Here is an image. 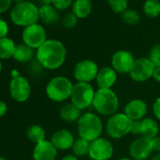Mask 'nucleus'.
Listing matches in <instances>:
<instances>
[{"label":"nucleus","instance_id":"27","mask_svg":"<svg viewBox=\"0 0 160 160\" xmlns=\"http://www.w3.org/2000/svg\"><path fill=\"white\" fill-rule=\"evenodd\" d=\"M143 12L150 18L160 16V2L159 1H145L143 5Z\"/></svg>","mask_w":160,"mask_h":160},{"label":"nucleus","instance_id":"5","mask_svg":"<svg viewBox=\"0 0 160 160\" xmlns=\"http://www.w3.org/2000/svg\"><path fill=\"white\" fill-rule=\"evenodd\" d=\"M73 84L65 75H58L51 78L45 87L47 97L56 103H62L71 98Z\"/></svg>","mask_w":160,"mask_h":160},{"label":"nucleus","instance_id":"1","mask_svg":"<svg viewBox=\"0 0 160 160\" xmlns=\"http://www.w3.org/2000/svg\"><path fill=\"white\" fill-rule=\"evenodd\" d=\"M35 57L44 69L57 70L65 63L67 49L62 42L56 39H47V41L36 50Z\"/></svg>","mask_w":160,"mask_h":160},{"label":"nucleus","instance_id":"17","mask_svg":"<svg viewBox=\"0 0 160 160\" xmlns=\"http://www.w3.org/2000/svg\"><path fill=\"white\" fill-rule=\"evenodd\" d=\"M50 141L58 150L67 151L72 149L75 138L73 134L68 129H58L53 133Z\"/></svg>","mask_w":160,"mask_h":160},{"label":"nucleus","instance_id":"19","mask_svg":"<svg viewBox=\"0 0 160 160\" xmlns=\"http://www.w3.org/2000/svg\"><path fill=\"white\" fill-rule=\"evenodd\" d=\"M160 134L158 122L152 118H144L140 121V133L139 136L152 139Z\"/></svg>","mask_w":160,"mask_h":160},{"label":"nucleus","instance_id":"30","mask_svg":"<svg viewBox=\"0 0 160 160\" xmlns=\"http://www.w3.org/2000/svg\"><path fill=\"white\" fill-rule=\"evenodd\" d=\"M77 23H78V18L72 12L66 13L62 18V26L66 29H72L75 28Z\"/></svg>","mask_w":160,"mask_h":160},{"label":"nucleus","instance_id":"49","mask_svg":"<svg viewBox=\"0 0 160 160\" xmlns=\"http://www.w3.org/2000/svg\"><path fill=\"white\" fill-rule=\"evenodd\" d=\"M146 1H159V0H146Z\"/></svg>","mask_w":160,"mask_h":160},{"label":"nucleus","instance_id":"24","mask_svg":"<svg viewBox=\"0 0 160 160\" xmlns=\"http://www.w3.org/2000/svg\"><path fill=\"white\" fill-rule=\"evenodd\" d=\"M16 44L11 38L5 37L0 39V59H9L13 58Z\"/></svg>","mask_w":160,"mask_h":160},{"label":"nucleus","instance_id":"12","mask_svg":"<svg viewBox=\"0 0 160 160\" xmlns=\"http://www.w3.org/2000/svg\"><path fill=\"white\" fill-rule=\"evenodd\" d=\"M9 91L12 98L18 103L27 102L31 95L30 83L28 78L22 75L11 80Z\"/></svg>","mask_w":160,"mask_h":160},{"label":"nucleus","instance_id":"10","mask_svg":"<svg viewBox=\"0 0 160 160\" xmlns=\"http://www.w3.org/2000/svg\"><path fill=\"white\" fill-rule=\"evenodd\" d=\"M22 39L25 44L37 50L47 41V33L45 28L37 23L24 28Z\"/></svg>","mask_w":160,"mask_h":160},{"label":"nucleus","instance_id":"44","mask_svg":"<svg viewBox=\"0 0 160 160\" xmlns=\"http://www.w3.org/2000/svg\"><path fill=\"white\" fill-rule=\"evenodd\" d=\"M150 160H160V152H156Z\"/></svg>","mask_w":160,"mask_h":160},{"label":"nucleus","instance_id":"23","mask_svg":"<svg viewBox=\"0 0 160 160\" xmlns=\"http://www.w3.org/2000/svg\"><path fill=\"white\" fill-rule=\"evenodd\" d=\"M34 56H36V52L33 48L29 47L24 42L20 44H16L15 52L13 55V58L16 61L21 63L28 62L34 58Z\"/></svg>","mask_w":160,"mask_h":160},{"label":"nucleus","instance_id":"37","mask_svg":"<svg viewBox=\"0 0 160 160\" xmlns=\"http://www.w3.org/2000/svg\"><path fill=\"white\" fill-rule=\"evenodd\" d=\"M151 143H152V151L160 152V136H157V137L152 138L151 139Z\"/></svg>","mask_w":160,"mask_h":160},{"label":"nucleus","instance_id":"31","mask_svg":"<svg viewBox=\"0 0 160 160\" xmlns=\"http://www.w3.org/2000/svg\"><path fill=\"white\" fill-rule=\"evenodd\" d=\"M148 58L155 67H160V43H157L151 48Z\"/></svg>","mask_w":160,"mask_h":160},{"label":"nucleus","instance_id":"32","mask_svg":"<svg viewBox=\"0 0 160 160\" xmlns=\"http://www.w3.org/2000/svg\"><path fill=\"white\" fill-rule=\"evenodd\" d=\"M74 0H52V5L58 11H65L72 7Z\"/></svg>","mask_w":160,"mask_h":160},{"label":"nucleus","instance_id":"40","mask_svg":"<svg viewBox=\"0 0 160 160\" xmlns=\"http://www.w3.org/2000/svg\"><path fill=\"white\" fill-rule=\"evenodd\" d=\"M152 78L156 82H160V67H155L153 74H152Z\"/></svg>","mask_w":160,"mask_h":160},{"label":"nucleus","instance_id":"25","mask_svg":"<svg viewBox=\"0 0 160 160\" xmlns=\"http://www.w3.org/2000/svg\"><path fill=\"white\" fill-rule=\"evenodd\" d=\"M28 138L34 144H38L46 139V132L44 128L39 124H33L27 131Z\"/></svg>","mask_w":160,"mask_h":160},{"label":"nucleus","instance_id":"42","mask_svg":"<svg viewBox=\"0 0 160 160\" xmlns=\"http://www.w3.org/2000/svg\"><path fill=\"white\" fill-rule=\"evenodd\" d=\"M11 76H12V78H16V77H19L21 76V73L18 70H12L11 72Z\"/></svg>","mask_w":160,"mask_h":160},{"label":"nucleus","instance_id":"33","mask_svg":"<svg viewBox=\"0 0 160 160\" xmlns=\"http://www.w3.org/2000/svg\"><path fill=\"white\" fill-rule=\"evenodd\" d=\"M152 114L157 121L160 122V96L157 97L152 104Z\"/></svg>","mask_w":160,"mask_h":160},{"label":"nucleus","instance_id":"3","mask_svg":"<svg viewBox=\"0 0 160 160\" xmlns=\"http://www.w3.org/2000/svg\"><path fill=\"white\" fill-rule=\"evenodd\" d=\"M120 100L112 89H98L95 92L92 107L97 114L110 117L117 113Z\"/></svg>","mask_w":160,"mask_h":160},{"label":"nucleus","instance_id":"2","mask_svg":"<svg viewBox=\"0 0 160 160\" xmlns=\"http://www.w3.org/2000/svg\"><path fill=\"white\" fill-rule=\"evenodd\" d=\"M76 123L78 137L90 142L100 138L103 133L104 124L100 116L96 113L86 112L82 114Z\"/></svg>","mask_w":160,"mask_h":160},{"label":"nucleus","instance_id":"48","mask_svg":"<svg viewBox=\"0 0 160 160\" xmlns=\"http://www.w3.org/2000/svg\"><path fill=\"white\" fill-rule=\"evenodd\" d=\"M0 160H8V159L5 158V157H3V156H0Z\"/></svg>","mask_w":160,"mask_h":160},{"label":"nucleus","instance_id":"35","mask_svg":"<svg viewBox=\"0 0 160 160\" xmlns=\"http://www.w3.org/2000/svg\"><path fill=\"white\" fill-rule=\"evenodd\" d=\"M12 4V0H0V14L10 10Z\"/></svg>","mask_w":160,"mask_h":160},{"label":"nucleus","instance_id":"22","mask_svg":"<svg viewBox=\"0 0 160 160\" xmlns=\"http://www.w3.org/2000/svg\"><path fill=\"white\" fill-rule=\"evenodd\" d=\"M40 19L46 25H55L59 21L58 10L53 5H42L39 8Z\"/></svg>","mask_w":160,"mask_h":160},{"label":"nucleus","instance_id":"13","mask_svg":"<svg viewBox=\"0 0 160 160\" xmlns=\"http://www.w3.org/2000/svg\"><path fill=\"white\" fill-rule=\"evenodd\" d=\"M151 139L138 137L129 145V154L133 160H146L152 152Z\"/></svg>","mask_w":160,"mask_h":160},{"label":"nucleus","instance_id":"11","mask_svg":"<svg viewBox=\"0 0 160 160\" xmlns=\"http://www.w3.org/2000/svg\"><path fill=\"white\" fill-rule=\"evenodd\" d=\"M114 154L112 142L103 137L91 142L89 157L92 160H109Z\"/></svg>","mask_w":160,"mask_h":160},{"label":"nucleus","instance_id":"9","mask_svg":"<svg viewBox=\"0 0 160 160\" xmlns=\"http://www.w3.org/2000/svg\"><path fill=\"white\" fill-rule=\"evenodd\" d=\"M154 69L155 66L149 59V58H138L135 60V63L129 72V75L135 82H145L152 78Z\"/></svg>","mask_w":160,"mask_h":160},{"label":"nucleus","instance_id":"26","mask_svg":"<svg viewBox=\"0 0 160 160\" xmlns=\"http://www.w3.org/2000/svg\"><path fill=\"white\" fill-rule=\"evenodd\" d=\"M90 147H91V142L83 139L81 138H78L75 139L72 150V154H74L77 157H84L89 155L90 152Z\"/></svg>","mask_w":160,"mask_h":160},{"label":"nucleus","instance_id":"7","mask_svg":"<svg viewBox=\"0 0 160 160\" xmlns=\"http://www.w3.org/2000/svg\"><path fill=\"white\" fill-rule=\"evenodd\" d=\"M95 90L91 83L76 82L73 84L71 94V102L82 111L92 107Z\"/></svg>","mask_w":160,"mask_h":160},{"label":"nucleus","instance_id":"45","mask_svg":"<svg viewBox=\"0 0 160 160\" xmlns=\"http://www.w3.org/2000/svg\"><path fill=\"white\" fill-rule=\"evenodd\" d=\"M12 1H14V2H16V4H18V3L25 2V1H27V0H12Z\"/></svg>","mask_w":160,"mask_h":160},{"label":"nucleus","instance_id":"29","mask_svg":"<svg viewBox=\"0 0 160 160\" xmlns=\"http://www.w3.org/2000/svg\"><path fill=\"white\" fill-rule=\"evenodd\" d=\"M122 19L125 24L130 25V26H134V25H137L139 23L140 15L138 14V12L137 11L128 9L122 14Z\"/></svg>","mask_w":160,"mask_h":160},{"label":"nucleus","instance_id":"47","mask_svg":"<svg viewBox=\"0 0 160 160\" xmlns=\"http://www.w3.org/2000/svg\"><path fill=\"white\" fill-rule=\"evenodd\" d=\"M2 72V62H1V59H0V74Z\"/></svg>","mask_w":160,"mask_h":160},{"label":"nucleus","instance_id":"15","mask_svg":"<svg viewBox=\"0 0 160 160\" xmlns=\"http://www.w3.org/2000/svg\"><path fill=\"white\" fill-rule=\"evenodd\" d=\"M123 113L132 121H141L146 118L148 106L142 99H132L124 106Z\"/></svg>","mask_w":160,"mask_h":160},{"label":"nucleus","instance_id":"8","mask_svg":"<svg viewBox=\"0 0 160 160\" xmlns=\"http://www.w3.org/2000/svg\"><path fill=\"white\" fill-rule=\"evenodd\" d=\"M97 63L92 59H82L78 61L72 71V75L76 82L92 83L96 79L99 72Z\"/></svg>","mask_w":160,"mask_h":160},{"label":"nucleus","instance_id":"18","mask_svg":"<svg viewBox=\"0 0 160 160\" xmlns=\"http://www.w3.org/2000/svg\"><path fill=\"white\" fill-rule=\"evenodd\" d=\"M118 79V72L111 66L101 68L96 76V84L98 89H112Z\"/></svg>","mask_w":160,"mask_h":160},{"label":"nucleus","instance_id":"50","mask_svg":"<svg viewBox=\"0 0 160 160\" xmlns=\"http://www.w3.org/2000/svg\"><path fill=\"white\" fill-rule=\"evenodd\" d=\"M159 136H160V134H159Z\"/></svg>","mask_w":160,"mask_h":160},{"label":"nucleus","instance_id":"20","mask_svg":"<svg viewBox=\"0 0 160 160\" xmlns=\"http://www.w3.org/2000/svg\"><path fill=\"white\" fill-rule=\"evenodd\" d=\"M82 114V110L74 106L72 102L65 104L59 110L60 118L68 123L77 122Z\"/></svg>","mask_w":160,"mask_h":160},{"label":"nucleus","instance_id":"6","mask_svg":"<svg viewBox=\"0 0 160 160\" xmlns=\"http://www.w3.org/2000/svg\"><path fill=\"white\" fill-rule=\"evenodd\" d=\"M132 120L123 112H117L108 117L106 123V131L108 137L114 139H120L131 133Z\"/></svg>","mask_w":160,"mask_h":160},{"label":"nucleus","instance_id":"21","mask_svg":"<svg viewBox=\"0 0 160 160\" xmlns=\"http://www.w3.org/2000/svg\"><path fill=\"white\" fill-rule=\"evenodd\" d=\"M92 8V0H74L72 5V12L78 19H85L91 15Z\"/></svg>","mask_w":160,"mask_h":160},{"label":"nucleus","instance_id":"43","mask_svg":"<svg viewBox=\"0 0 160 160\" xmlns=\"http://www.w3.org/2000/svg\"><path fill=\"white\" fill-rule=\"evenodd\" d=\"M42 5H52V0H40Z\"/></svg>","mask_w":160,"mask_h":160},{"label":"nucleus","instance_id":"46","mask_svg":"<svg viewBox=\"0 0 160 160\" xmlns=\"http://www.w3.org/2000/svg\"><path fill=\"white\" fill-rule=\"evenodd\" d=\"M119 160H133L131 157H122V158H120Z\"/></svg>","mask_w":160,"mask_h":160},{"label":"nucleus","instance_id":"16","mask_svg":"<svg viewBox=\"0 0 160 160\" xmlns=\"http://www.w3.org/2000/svg\"><path fill=\"white\" fill-rule=\"evenodd\" d=\"M58 149L50 140H43L38 144H35L33 149L34 160H56L58 156Z\"/></svg>","mask_w":160,"mask_h":160},{"label":"nucleus","instance_id":"28","mask_svg":"<svg viewBox=\"0 0 160 160\" xmlns=\"http://www.w3.org/2000/svg\"><path fill=\"white\" fill-rule=\"evenodd\" d=\"M108 4L111 11L118 14H122L128 10V0H108Z\"/></svg>","mask_w":160,"mask_h":160},{"label":"nucleus","instance_id":"4","mask_svg":"<svg viewBox=\"0 0 160 160\" xmlns=\"http://www.w3.org/2000/svg\"><path fill=\"white\" fill-rule=\"evenodd\" d=\"M10 16L14 25L28 28L37 24L40 20L39 8L30 1L18 3L12 9Z\"/></svg>","mask_w":160,"mask_h":160},{"label":"nucleus","instance_id":"36","mask_svg":"<svg viewBox=\"0 0 160 160\" xmlns=\"http://www.w3.org/2000/svg\"><path fill=\"white\" fill-rule=\"evenodd\" d=\"M42 69H44V68L38 62L37 59H36V62L35 63H32L31 66H30V72L33 74H39V73H41V72H42Z\"/></svg>","mask_w":160,"mask_h":160},{"label":"nucleus","instance_id":"38","mask_svg":"<svg viewBox=\"0 0 160 160\" xmlns=\"http://www.w3.org/2000/svg\"><path fill=\"white\" fill-rule=\"evenodd\" d=\"M140 133V121H133L131 125V134L138 135Z\"/></svg>","mask_w":160,"mask_h":160},{"label":"nucleus","instance_id":"39","mask_svg":"<svg viewBox=\"0 0 160 160\" xmlns=\"http://www.w3.org/2000/svg\"><path fill=\"white\" fill-rule=\"evenodd\" d=\"M7 111H8V106H7L6 102L0 100V117L5 116Z\"/></svg>","mask_w":160,"mask_h":160},{"label":"nucleus","instance_id":"34","mask_svg":"<svg viewBox=\"0 0 160 160\" xmlns=\"http://www.w3.org/2000/svg\"><path fill=\"white\" fill-rule=\"evenodd\" d=\"M8 33H9V26H8V23L5 20L0 18V39L7 37Z\"/></svg>","mask_w":160,"mask_h":160},{"label":"nucleus","instance_id":"14","mask_svg":"<svg viewBox=\"0 0 160 160\" xmlns=\"http://www.w3.org/2000/svg\"><path fill=\"white\" fill-rule=\"evenodd\" d=\"M136 58L127 50H118L111 58V67L118 73H129Z\"/></svg>","mask_w":160,"mask_h":160},{"label":"nucleus","instance_id":"41","mask_svg":"<svg viewBox=\"0 0 160 160\" xmlns=\"http://www.w3.org/2000/svg\"><path fill=\"white\" fill-rule=\"evenodd\" d=\"M61 160H79L77 156H75L74 154H66L62 157Z\"/></svg>","mask_w":160,"mask_h":160}]
</instances>
